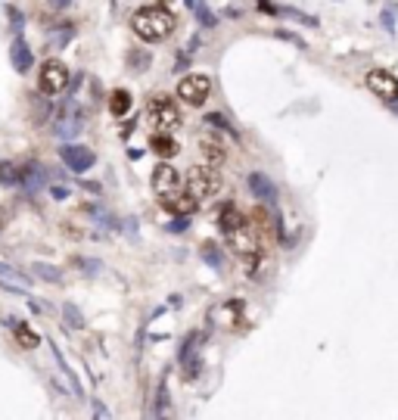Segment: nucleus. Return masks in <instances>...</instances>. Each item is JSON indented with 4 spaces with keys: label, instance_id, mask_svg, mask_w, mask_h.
<instances>
[{
    "label": "nucleus",
    "instance_id": "1",
    "mask_svg": "<svg viewBox=\"0 0 398 420\" xmlns=\"http://www.w3.org/2000/svg\"><path fill=\"white\" fill-rule=\"evenodd\" d=\"M131 28L140 41L146 44H162L168 41V35L175 31V16H171L165 6H140V10L131 16Z\"/></svg>",
    "mask_w": 398,
    "mask_h": 420
},
{
    "label": "nucleus",
    "instance_id": "2",
    "mask_svg": "<svg viewBox=\"0 0 398 420\" xmlns=\"http://www.w3.org/2000/svg\"><path fill=\"white\" fill-rule=\"evenodd\" d=\"M187 193L197 199H209L218 193V187H221V177H218V171L212 165H193L187 171Z\"/></svg>",
    "mask_w": 398,
    "mask_h": 420
},
{
    "label": "nucleus",
    "instance_id": "3",
    "mask_svg": "<svg viewBox=\"0 0 398 420\" xmlns=\"http://www.w3.org/2000/svg\"><path fill=\"white\" fill-rule=\"evenodd\" d=\"M69 66L59 59H47L41 66V72H37V91L44 93V97H57L69 88Z\"/></svg>",
    "mask_w": 398,
    "mask_h": 420
},
{
    "label": "nucleus",
    "instance_id": "4",
    "mask_svg": "<svg viewBox=\"0 0 398 420\" xmlns=\"http://www.w3.org/2000/svg\"><path fill=\"white\" fill-rule=\"evenodd\" d=\"M212 93V78L202 72H190L177 81V100L187 106H202Z\"/></svg>",
    "mask_w": 398,
    "mask_h": 420
},
{
    "label": "nucleus",
    "instance_id": "5",
    "mask_svg": "<svg viewBox=\"0 0 398 420\" xmlns=\"http://www.w3.org/2000/svg\"><path fill=\"white\" fill-rule=\"evenodd\" d=\"M224 243L230 246V252H237L240 259H246V262H255V259L262 255V249H259V237H255L252 221H246V224H240L237 231L224 233Z\"/></svg>",
    "mask_w": 398,
    "mask_h": 420
},
{
    "label": "nucleus",
    "instance_id": "6",
    "mask_svg": "<svg viewBox=\"0 0 398 420\" xmlns=\"http://www.w3.org/2000/svg\"><path fill=\"white\" fill-rule=\"evenodd\" d=\"M146 119H150V124L156 131H175L177 124H181V112H177V103L171 97H156L153 103H150V109H146Z\"/></svg>",
    "mask_w": 398,
    "mask_h": 420
},
{
    "label": "nucleus",
    "instance_id": "7",
    "mask_svg": "<svg viewBox=\"0 0 398 420\" xmlns=\"http://www.w3.org/2000/svg\"><path fill=\"white\" fill-rule=\"evenodd\" d=\"M370 93H377L386 103H398V78L389 72V69H370L368 78H364Z\"/></svg>",
    "mask_w": 398,
    "mask_h": 420
},
{
    "label": "nucleus",
    "instance_id": "8",
    "mask_svg": "<svg viewBox=\"0 0 398 420\" xmlns=\"http://www.w3.org/2000/svg\"><path fill=\"white\" fill-rule=\"evenodd\" d=\"M181 184H184V177L175 171V165H168V162L156 165V171H153V193L159 199L177 197V193H181Z\"/></svg>",
    "mask_w": 398,
    "mask_h": 420
},
{
    "label": "nucleus",
    "instance_id": "9",
    "mask_svg": "<svg viewBox=\"0 0 398 420\" xmlns=\"http://www.w3.org/2000/svg\"><path fill=\"white\" fill-rule=\"evenodd\" d=\"M62 162H66L69 171H75V175H84V171H90L97 165V156H93L90 146H81V144H66L59 150Z\"/></svg>",
    "mask_w": 398,
    "mask_h": 420
},
{
    "label": "nucleus",
    "instance_id": "10",
    "mask_svg": "<svg viewBox=\"0 0 398 420\" xmlns=\"http://www.w3.org/2000/svg\"><path fill=\"white\" fill-rule=\"evenodd\" d=\"M243 321V299H230V302H221L209 311V324L212 327H224V330H233Z\"/></svg>",
    "mask_w": 398,
    "mask_h": 420
},
{
    "label": "nucleus",
    "instance_id": "11",
    "mask_svg": "<svg viewBox=\"0 0 398 420\" xmlns=\"http://www.w3.org/2000/svg\"><path fill=\"white\" fill-rule=\"evenodd\" d=\"M197 150L202 156V165L218 168V165H224V159H228V146H224L218 137H212V134H202L197 140Z\"/></svg>",
    "mask_w": 398,
    "mask_h": 420
},
{
    "label": "nucleus",
    "instance_id": "12",
    "mask_svg": "<svg viewBox=\"0 0 398 420\" xmlns=\"http://www.w3.org/2000/svg\"><path fill=\"white\" fill-rule=\"evenodd\" d=\"M246 184H249V193H252L259 202H264V206H274V202H277V187H274V181H271L268 175L252 171V175L246 177Z\"/></svg>",
    "mask_w": 398,
    "mask_h": 420
},
{
    "label": "nucleus",
    "instance_id": "13",
    "mask_svg": "<svg viewBox=\"0 0 398 420\" xmlns=\"http://www.w3.org/2000/svg\"><path fill=\"white\" fill-rule=\"evenodd\" d=\"M249 218L243 215V209L237 206V202H224L221 209H218V228H221V233H230L237 231L240 224H246Z\"/></svg>",
    "mask_w": 398,
    "mask_h": 420
},
{
    "label": "nucleus",
    "instance_id": "14",
    "mask_svg": "<svg viewBox=\"0 0 398 420\" xmlns=\"http://www.w3.org/2000/svg\"><path fill=\"white\" fill-rule=\"evenodd\" d=\"M31 59H35V57H31V47L25 44V37L16 35V37H13V47H10V62H13V69H16L19 75H25L28 69H31Z\"/></svg>",
    "mask_w": 398,
    "mask_h": 420
},
{
    "label": "nucleus",
    "instance_id": "15",
    "mask_svg": "<svg viewBox=\"0 0 398 420\" xmlns=\"http://www.w3.org/2000/svg\"><path fill=\"white\" fill-rule=\"evenodd\" d=\"M162 209H165V212H171V215L190 218V215L199 209V199L190 197V193H187V197H168V199H162Z\"/></svg>",
    "mask_w": 398,
    "mask_h": 420
},
{
    "label": "nucleus",
    "instance_id": "16",
    "mask_svg": "<svg viewBox=\"0 0 398 420\" xmlns=\"http://www.w3.org/2000/svg\"><path fill=\"white\" fill-rule=\"evenodd\" d=\"M16 181L25 187V190H37V187H44V168L35 165V162L19 165V168H16Z\"/></svg>",
    "mask_w": 398,
    "mask_h": 420
},
{
    "label": "nucleus",
    "instance_id": "17",
    "mask_svg": "<svg viewBox=\"0 0 398 420\" xmlns=\"http://www.w3.org/2000/svg\"><path fill=\"white\" fill-rule=\"evenodd\" d=\"M150 146L156 156H162V159H171V156H177V140L168 134V131H156L150 137Z\"/></svg>",
    "mask_w": 398,
    "mask_h": 420
},
{
    "label": "nucleus",
    "instance_id": "18",
    "mask_svg": "<svg viewBox=\"0 0 398 420\" xmlns=\"http://www.w3.org/2000/svg\"><path fill=\"white\" fill-rule=\"evenodd\" d=\"M131 106H134V97H131V91H112L109 93V112L115 115V119H122V115H128L131 112Z\"/></svg>",
    "mask_w": 398,
    "mask_h": 420
},
{
    "label": "nucleus",
    "instance_id": "19",
    "mask_svg": "<svg viewBox=\"0 0 398 420\" xmlns=\"http://www.w3.org/2000/svg\"><path fill=\"white\" fill-rule=\"evenodd\" d=\"M10 324H13V333H16V339H19V346H25V349L41 346V337H37L28 324H19V321H13V317H10Z\"/></svg>",
    "mask_w": 398,
    "mask_h": 420
},
{
    "label": "nucleus",
    "instance_id": "20",
    "mask_svg": "<svg viewBox=\"0 0 398 420\" xmlns=\"http://www.w3.org/2000/svg\"><path fill=\"white\" fill-rule=\"evenodd\" d=\"M31 274H37L41 280H47V284H62L59 268H53V264H44V262H35V264H31Z\"/></svg>",
    "mask_w": 398,
    "mask_h": 420
},
{
    "label": "nucleus",
    "instance_id": "21",
    "mask_svg": "<svg viewBox=\"0 0 398 420\" xmlns=\"http://www.w3.org/2000/svg\"><path fill=\"white\" fill-rule=\"evenodd\" d=\"M0 280H6V284H16V286H28V284H31V277H25L22 271H16L13 264H6V262H0Z\"/></svg>",
    "mask_w": 398,
    "mask_h": 420
},
{
    "label": "nucleus",
    "instance_id": "22",
    "mask_svg": "<svg viewBox=\"0 0 398 420\" xmlns=\"http://www.w3.org/2000/svg\"><path fill=\"white\" fill-rule=\"evenodd\" d=\"M62 317H66V324L75 327V330H81V327H84V315L72 305V302H62Z\"/></svg>",
    "mask_w": 398,
    "mask_h": 420
},
{
    "label": "nucleus",
    "instance_id": "23",
    "mask_svg": "<svg viewBox=\"0 0 398 420\" xmlns=\"http://www.w3.org/2000/svg\"><path fill=\"white\" fill-rule=\"evenodd\" d=\"M280 16H286V19H295V22H302V25H311V28H317V19H315V16H308V13H299V10H293V6H280Z\"/></svg>",
    "mask_w": 398,
    "mask_h": 420
},
{
    "label": "nucleus",
    "instance_id": "24",
    "mask_svg": "<svg viewBox=\"0 0 398 420\" xmlns=\"http://www.w3.org/2000/svg\"><path fill=\"white\" fill-rule=\"evenodd\" d=\"M202 259L212 264L215 271H224V259H221V252H218L215 243H206V246H202Z\"/></svg>",
    "mask_w": 398,
    "mask_h": 420
},
{
    "label": "nucleus",
    "instance_id": "25",
    "mask_svg": "<svg viewBox=\"0 0 398 420\" xmlns=\"http://www.w3.org/2000/svg\"><path fill=\"white\" fill-rule=\"evenodd\" d=\"M193 10H197V16H199V22H202V28H215V25H218L215 13H212V10H209V6H206V4H202V0H199V4H193Z\"/></svg>",
    "mask_w": 398,
    "mask_h": 420
},
{
    "label": "nucleus",
    "instance_id": "26",
    "mask_svg": "<svg viewBox=\"0 0 398 420\" xmlns=\"http://www.w3.org/2000/svg\"><path fill=\"white\" fill-rule=\"evenodd\" d=\"M72 264H75V268H81L84 271V274H100V268H103V264H100V262H93V259H72Z\"/></svg>",
    "mask_w": 398,
    "mask_h": 420
},
{
    "label": "nucleus",
    "instance_id": "27",
    "mask_svg": "<svg viewBox=\"0 0 398 420\" xmlns=\"http://www.w3.org/2000/svg\"><path fill=\"white\" fill-rule=\"evenodd\" d=\"M206 124H218V128H221V131H228V134H233V137H237V131L230 128V122L224 119V115H218V112H209V115H206Z\"/></svg>",
    "mask_w": 398,
    "mask_h": 420
},
{
    "label": "nucleus",
    "instance_id": "28",
    "mask_svg": "<svg viewBox=\"0 0 398 420\" xmlns=\"http://www.w3.org/2000/svg\"><path fill=\"white\" fill-rule=\"evenodd\" d=\"M0 184H6V187L16 184V168L6 165V162H0Z\"/></svg>",
    "mask_w": 398,
    "mask_h": 420
},
{
    "label": "nucleus",
    "instance_id": "29",
    "mask_svg": "<svg viewBox=\"0 0 398 420\" xmlns=\"http://www.w3.org/2000/svg\"><path fill=\"white\" fill-rule=\"evenodd\" d=\"M168 411V386H159V404H156V414H165Z\"/></svg>",
    "mask_w": 398,
    "mask_h": 420
},
{
    "label": "nucleus",
    "instance_id": "30",
    "mask_svg": "<svg viewBox=\"0 0 398 420\" xmlns=\"http://www.w3.org/2000/svg\"><path fill=\"white\" fill-rule=\"evenodd\" d=\"M6 16H10V22H13V28H16V31H19L22 25H25V22H22V13L16 10L13 4H6Z\"/></svg>",
    "mask_w": 398,
    "mask_h": 420
},
{
    "label": "nucleus",
    "instance_id": "31",
    "mask_svg": "<svg viewBox=\"0 0 398 420\" xmlns=\"http://www.w3.org/2000/svg\"><path fill=\"white\" fill-rule=\"evenodd\" d=\"M395 16H398V6H389V10H383V25H386V31H395Z\"/></svg>",
    "mask_w": 398,
    "mask_h": 420
},
{
    "label": "nucleus",
    "instance_id": "32",
    "mask_svg": "<svg viewBox=\"0 0 398 420\" xmlns=\"http://www.w3.org/2000/svg\"><path fill=\"white\" fill-rule=\"evenodd\" d=\"M187 228H190V224H187V218H184V215H177V218H175V221H171V224H168V231H171V233H184Z\"/></svg>",
    "mask_w": 398,
    "mask_h": 420
},
{
    "label": "nucleus",
    "instance_id": "33",
    "mask_svg": "<svg viewBox=\"0 0 398 420\" xmlns=\"http://www.w3.org/2000/svg\"><path fill=\"white\" fill-rule=\"evenodd\" d=\"M259 4V10L262 13H271V16H280V6H274V4H268V0H255Z\"/></svg>",
    "mask_w": 398,
    "mask_h": 420
},
{
    "label": "nucleus",
    "instance_id": "34",
    "mask_svg": "<svg viewBox=\"0 0 398 420\" xmlns=\"http://www.w3.org/2000/svg\"><path fill=\"white\" fill-rule=\"evenodd\" d=\"M50 193H53L57 199H66V197H69V190H66V187H50Z\"/></svg>",
    "mask_w": 398,
    "mask_h": 420
},
{
    "label": "nucleus",
    "instance_id": "35",
    "mask_svg": "<svg viewBox=\"0 0 398 420\" xmlns=\"http://www.w3.org/2000/svg\"><path fill=\"white\" fill-rule=\"evenodd\" d=\"M93 414H100V417H106V414H109V411H106V408H103V404H100V402H97V404H93Z\"/></svg>",
    "mask_w": 398,
    "mask_h": 420
},
{
    "label": "nucleus",
    "instance_id": "36",
    "mask_svg": "<svg viewBox=\"0 0 398 420\" xmlns=\"http://www.w3.org/2000/svg\"><path fill=\"white\" fill-rule=\"evenodd\" d=\"M50 4L57 6V10H62V6H69V4H72V0H50Z\"/></svg>",
    "mask_w": 398,
    "mask_h": 420
},
{
    "label": "nucleus",
    "instance_id": "37",
    "mask_svg": "<svg viewBox=\"0 0 398 420\" xmlns=\"http://www.w3.org/2000/svg\"><path fill=\"white\" fill-rule=\"evenodd\" d=\"M4 228H6V212L0 209V231H4Z\"/></svg>",
    "mask_w": 398,
    "mask_h": 420
}]
</instances>
